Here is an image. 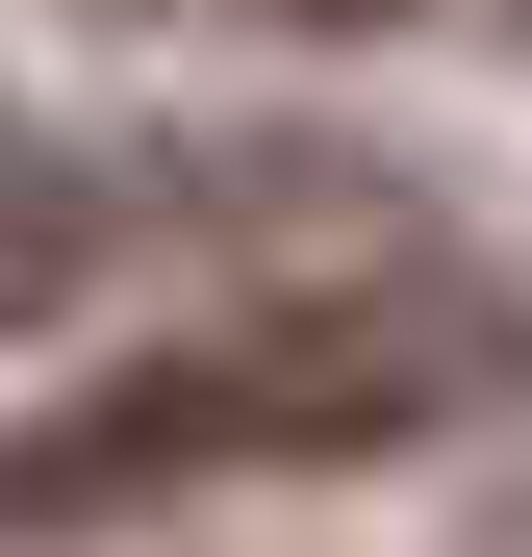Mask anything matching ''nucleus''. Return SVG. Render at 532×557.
I'll use <instances>...</instances> for the list:
<instances>
[{"label":"nucleus","mask_w":532,"mask_h":557,"mask_svg":"<svg viewBox=\"0 0 532 557\" xmlns=\"http://www.w3.org/2000/svg\"><path fill=\"white\" fill-rule=\"evenodd\" d=\"M152 26H431V0H152Z\"/></svg>","instance_id":"nucleus-3"},{"label":"nucleus","mask_w":532,"mask_h":557,"mask_svg":"<svg viewBox=\"0 0 532 557\" xmlns=\"http://www.w3.org/2000/svg\"><path fill=\"white\" fill-rule=\"evenodd\" d=\"M507 381H532L507 278L330 253V278H253V305L102 355L76 406H26V431H0V532H152V507H228V482H355V456H431Z\"/></svg>","instance_id":"nucleus-1"},{"label":"nucleus","mask_w":532,"mask_h":557,"mask_svg":"<svg viewBox=\"0 0 532 557\" xmlns=\"http://www.w3.org/2000/svg\"><path fill=\"white\" fill-rule=\"evenodd\" d=\"M76 278H102V177L0 102V330H26V305H76Z\"/></svg>","instance_id":"nucleus-2"}]
</instances>
